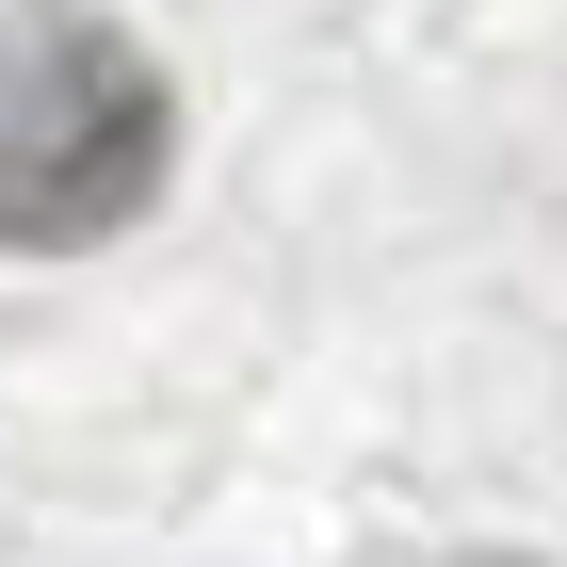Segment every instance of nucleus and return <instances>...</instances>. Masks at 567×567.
<instances>
[{
  "instance_id": "obj_1",
  "label": "nucleus",
  "mask_w": 567,
  "mask_h": 567,
  "mask_svg": "<svg viewBox=\"0 0 567 567\" xmlns=\"http://www.w3.org/2000/svg\"><path fill=\"white\" fill-rule=\"evenodd\" d=\"M178 97L131 33H97L65 0L17 17V82H0V227L17 260H65V244H114V227L163 195Z\"/></svg>"
}]
</instances>
